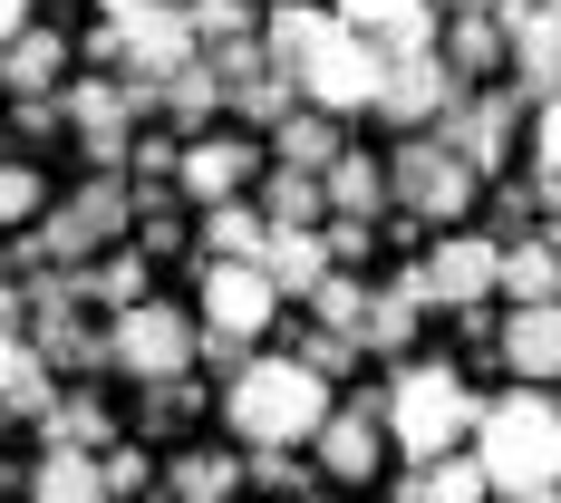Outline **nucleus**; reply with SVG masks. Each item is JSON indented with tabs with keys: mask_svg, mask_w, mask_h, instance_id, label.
I'll list each match as a JSON object with an SVG mask.
<instances>
[{
	"mask_svg": "<svg viewBox=\"0 0 561 503\" xmlns=\"http://www.w3.org/2000/svg\"><path fill=\"white\" fill-rule=\"evenodd\" d=\"M378 68H388V58L368 49L358 30H330V39H320V58L290 78V98H300L310 116H368V98H378Z\"/></svg>",
	"mask_w": 561,
	"mask_h": 503,
	"instance_id": "obj_8",
	"label": "nucleus"
},
{
	"mask_svg": "<svg viewBox=\"0 0 561 503\" xmlns=\"http://www.w3.org/2000/svg\"><path fill=\"white\" fill-rule=\"evenodd\" d=\"M465 455L484 475V494H533L561 475V407L552 388H494L474 397V426H465Z\"/></svg>",
	"mask_w": 561,
	"mask_h": 503,
	"instance_id": "obj_1",
	"label": "nucleus"
},
{
	"mask_svg": "<svg viewBox=\"0 0 561 503\" xmlns=\"http://www.w3.org/2000/svg\"><path fill=\"white\" fill-rule=\"evenodd\" d=\"M378 174H388V204H397V214H416V224H436V232H455L465 214H474V194H484L436 136H397V156Z\"/></svg>",
	"mask_w": 561,
	"mask_h": 503,
	"instance_id": "obj_5",
	"label": "nucleus"
},
{
	"mask_svg": "<svg viewBox=\"0 0 561 503\" xmlns=\"http://www.w3.org/2000/svg\"><path fill=\"white\" fill-rule=\"evenodd\" d=\"M146 116H156V98H146V88H126V78H98V68L58 88V126H78V146L98 156V174L126 165V146H136V126H146Z\"/></svg>",
	"mask_w": 561,
	"mask_h": 503,
	"instance_id": "obj_6",
	"label": "nucleus"
},
{
	"mask_svg": "<svg viewBox=\"0 0 561 503\" xmlns=\"http://www.w3.org/2000/svg\"><path fill=\"white\" fill-rule=\"evenodd\" d=\"M98 475H107V503H116V494H146V484H156V465H146L136 446H107V455H98Z\"/></svg>",
	"mask_w": 561,
	"mask_h": 503,
	"instance_id": "obj_39",
	"label": "nucleus"
},
{
	"mask_svg": "<svg viewBox=\"0 0 561 503\" xmlns=\"http://www.w3.org/2000/svg\"><path fill=\"white\" fill-rule=\"evenodd\" d=\"M194 330L204 339H232V348H252V339L280 320V290L262 281V262H194Z\"/></svg>",
	"mask_w": 561,
	"mask_h": 503,
	"instance_id": "obj_7",
	"label": "nucleus"
},
{
	"mask_svg": "<svg viewBox=\"0 0 561 503\" xmlns=\"http://www.w3.org/2000/svg\"><path fill=\"white\" fill-rule=\"evenodd\" d=\"M358 310H368V281L358 272H320V290H310V320L339 339H358Z\"/></svg>",
	"mask_w": 561,
	"mask_h": 503,
	"instance_id": "obj_35",
	"label": "nucleus"
},
{
	"mask_svg": "<svg viewBox=\"0 0 561 503\" xmlns=\"http://www.w3.org/2000/svg\"><path fill=\"white\" fill-rule=\"evenodd\" d=\"M320 204H330V224H378V214H388V174H378V156L339 146L330 174H320Z\"/></svg>",
	"mask_w": 561,
	"mask_h": 503,
	"instance_id": "obj_19",
	"label": "nucleus"
},
{
	"mask_svg": "<svg viewBox=\"0 0 561 503\" xmlns=\"http://www.w3.org/2000/svg\"><path fill=\"white\" fill-rule=\"evenodd\" d=\"M107 368L136 378V388H165V378H194V310L184 300H136L107 320Z\"/></svg>",
	"mask_w": 561,
	"mask_h": 503,
	"instance_id": "obj_4",
	"label": "nucleus"
},
{
	"mask_svg": "<svg viewBox=\"0 0 561 503\" xmlns=\"http://www.w3.org/2000/svg\"><path fill=\"white\" fill-rule=\"evenodd\" d=\"M378 426H388V446L407 465H436L474 426V378L455 358H397V388L378 397Z\"/></svg>",
	"mask_w": 561,
	"mask_h": 503,
	"instance_id": "obj_2",
	"label": "nucleus"
},
{
	"mask_svg": "<svg viewBox=\"0 0 561 503\" xmlns=\"http://www.w3.org/2000/svg\"><path fill=\"white\" fill-rule=\"evenodd\" d=\"M242 475L272 484V494H290V484H300V446H252V455H242Z\"/></svg>",
	"mask_w": 561,
	"mask_h": 503,
	"instance_id": "obj_40",
	"label": "nucleus"
},
{
	"mask_svg": "<svg viewBox=\"0 0 561 503\" xmlns=\"http://www.w3.org/2000/svg\"><path fill=\"white\" fill-rule=\"evenodd\" d=\"M88 300H98V310H136V300H156L146 252H107V262H88Z\"/></svg>",
	"mask_w": 561,
	"mask_h": 503,
	"instance_id": "obj_33",
	"label": "nucleus"
},
{
	"mask_svg": "<svg viewBox=\"0 0 561 503\" xmlns=\"http://www.w3.org/2000/svg\"><path fill=\"white\" fill-rule=\"evenodd\" d=\"M49 397H58V388H49V358L10 330V339H0V416H39Z\"/></svg>",
	"mask_w": 561,
	"mask_h": 503,
	"instance_id": "obj_26",
	"label": "nucleus"
},
{
	"mask_svg": "<svg viewBox=\"0 0 561 503\" xmlns=\"http://www.w3.org/2000/svg\"><path fill=\"white\" fill-rule=\"evenodd\" d=\"M320 272H330L320 224H310V232H272V242H262V281H272L280 300H310V290H320Z\"/></svg>",
	"mask_w": 561,
	"mask_h": 503,
	"instance_id": "obj_23",
	"label": "nucleus"
},
{
	"mask_svg": "<svg viewBox=\"0 0 561 503\" xmlns=\"http://www.w3.org/2000/svg\"><path fill=\"white\" fill-rule=\"evenodd\" d=\"M272 146H280V165H290V174H330V156L348 146V136H339V116H310V107H290V116L272 126Z\"/></svg>",
	"mask_w": 561,
	"mask_h": 503,
	"instance_id": "obj_29",
	"label": "nucleus"
},
{
	"mask_svg": "<svg viewBox=\"0 0 561 503\" xmlns=\"http://www.w3.org/2000/svg\"><path fill=\"white\" fill-rule=\"evenodd\" d=\"M174 242H184V204H174V194H136V252L156 262Z\"/></svg>",
	"mask_w": 561,
	"mask_h": 503,
	"instance_id": "obj_37",
	"label": "nucleus"
},
{
	"mask_svg": "<svg viewBox=\"0 0 561 503\" xmlns=\"http://www.w3.org/2000/svg\"><path fill=\"white\" fill-rule=\"evenodd\" d=\"M136 10H184V0H107V30H116V20H136Z\"/></svg>",
	"mask_w": 561,
	"mask_h": 503,
	"instance_id": "obj_45",
	"label": "nucleus"
},
{
	"mask_svg": "<svg viewBox=\"0 0 561 503\" xmlns=\"http://www.w3.org/2000/svg\"><path fill=\"white\" fill-rule=\"evenodd\" d=\"M39 436H49V446H78V455L126 446V436H116V416H107L88 388H78V397H49V407H39Z\"/></svg>",
	"mask_w": 561,
	"mask_h": 503,
	"instance_id": "obj_22",
	"label": "nucleus"
},
{
	"mask_svg": "<svg viewBox=\"0 0 561 503\" xmlns=\"http://www.w3.org/2000/svg\"><path fill=\"white\" fill-rule=\"evenodd\" d=\"M455 98H465V88H455L446 68H436V49H426V58H388V68H378V98H368V107L388 116L397 136H426V126H436Z\"/></svg>",
	"mask_w": 561,
	"mask_h": 503,
	"instance_id": "obj_15",
	"label": "nucleus"
},
{
	"mask_svg": "<svg viewBox=\"0 0 561 503\" xmlns=\"http://www.w3.org/2000/svg\"><path fill=\"white\" fill-rule=\"evenodd\" d=\"M30 503H107V475H98V455L49 446L39 465H30Z\"/></svg>",
	"mask_w": 561,
	"mask_h": 503,
	"instance_id": "obj_24",
	"label": "nucleus"
},
{
	"mask_svg": "<svg viewBox=\"0 0 561 503\" xmlns=\"http://www.w3.org/2000/svg\"><path fill=\"white\" fill-rule=\"evenodd\" d=\"M320 475L339 484H368L378 465H388V426H378V397H330V416H320Z\"/></svg>",
	"mask_w": 561,
	"mask_h": 503,
	"instance_id": "obj_13",
	"label": "nucleus"
},
{
	"mask_svg": "<svg viewBox=\"0 0 561 503\" xmlns=\"http://www.w3.org/2000/svg\"><path fill=\"white\" fill-rule=\"evenodd\" d=\"M494 348H504L513 388H552V368H561V300H542V310H513L504 330H494Z\"/></svg>",
	"mask_w": 561,
	"mask_h": 503,
	"instance_id": "obj_17",
	"label": "nucleus"
},
{
	"mask_svg": "<svg viewBox=\"0 0 561 503\" xmlns=\"http://www.w3.org/2000/svg\"><path fill=\"white\" fill-rule=\"evenodd\" d=\"M513 503H561V494H552V484H533V494H513Z\"/></svg>",
	"mask_w": 561,
	"mask_h": 503,
	"instance_id": "obj_46",
	"label": "nucleus"
},
{
	"mask_svg": "<svg viewBox=\"0 0 561 503\" xmlns=\"http://www.w3.org/2000/svg\"><path fill=\"white\" fill-rule=\"evenodd\" d=\"M280 503H320V494H280Z\"/></svg>",
	"mask_w": 561,
	"mask_h": 503,
	"instance_id": "obj_47",
	"label": "nucleus"
},
{
	"mask_svg": "<svg viewBox=\"0 0 561 503\" xmlns=\"http://www.w3.org/2000/svg\"><path fill=\"white\" fill-rule=\"evenodd\" d=\"M68 58H78L68 30H39V20H30V30L0 49V88H10V98H58V88H68Z\"/></svg>",
	"mask_w": 561,
	"mask_h": 503,
	"instance_id": "obj_18",
	"label": "nucleus"
},
{
	"mask_svg": "<svg viewBox=\"0 0 561 503\" xmlns=\"http://www.w3.org/2000/svg\"><path fill=\"white\" fill-rule=\"evenodd\" d=\"M156 107L174 116V146H184V136H204V126L224 116V88H214V68L194 58V68H174L165 88H156Z\"/></svg>",
	"mask_w": 561,
	"mask_h": 503,
	"instance_id": "obj_28",
	"label": "nucleus"
},
{
	"mask_svg": "<svg viewBox=\"0 0 561 503\" xmlns=\"http://www.w3.org/2000/svg\"><path fill=\"white\" fill-rule=\"evenodd\" d=\"M494 290H513V310H542V300H561V252H552V232H523V242H504Z\"/></svg>",
	"mask_w": 561,
	"mask_h": 503,
	"instance_id": "obj_21",
	"label": "nucleus"
},
{
	"mask_svg": "<svg viewBox=\"0 0 561 503\" xmlns=\"http://www.w3.org/2000/svg\"><path fill=\"white\" fill-rule=\"evenodd\" d=\"M252 174H262V146H252V136L204 126V136H184V146H174V194H184V204H242V194H252Z\"/></svg>",
	"mask_w": 561,
	"mask_h": 503,
	"instance_id": "obj_11",
	"label": "nucleus"
},
{
	"mask_svg": "<svg viewBox=\"0 0 561 503\" xmlns=\"http://www.w3.org/2000/svg\"><path fill=\"white\" fill-rule=\"evenodd\" d=\"M204 407V388L194 378H165V388H146V407H136V436H165V426H184Z\"/></svg>",
	"mask_w": 561,
	"mask_h": 503,
	"instance_id": "obj_38",
	"label": "nucleus"
},
{
	"mask_svg": "<svg viewBox=\"0 0 561 503\" xmlns=\"http://www.w3.org/2000/svg\"><path fill=\"white\" fill-rule=\"evenodd\" d=\"M513 126H523L513 88H484V98H455V107L436 116L426 136H436V146H446L455 165H465L474 184H484V174H504V165H513Z\"/></svg>",
	"mask_w": 561,
	"mask_h": 503,
	"instance_id": "obj_9",
	"label": "nucleus"
},
{
	"mask_svg": "<svg viewBox=\"0 0 561 503\" xmlns=\"http://www.w3.org/2000/svg\"><path fill=\"white\" fill-rule=\"evenodd\" d=\"M214 224H204V262H262V242H272V224L252 214V204H204Z\"/></svg>",
	"mask_w": 561,
	"mask_h": 503,
	"instance_id": "obj_32",
	"label": "nucleus"
},
{
	"mask_svg": "<svg viewBox=\"0 0 561 503\" xmlns=\"http://www.w3.org/2000/svg\"><path fill=\"white\" fill-rule=\"evenodd\" d=\"M272 232H310V224H330V204H320V174H290L280 165L272 184H262V204H252Z\"/></svg>",
	"mask_w": 561,
	"mask_h": 503,
	"instance_id": "obj_30",
	"label": "nucleus"
},
{
	"mask_svg": "<svg viewBox=\"0 0 561 503\" xmlns=\"http://www.w3.org/2000/svg\"><path fill=\"white\" fill-rule=\"evenodd\" d=\"M204 58V39H194V20L184 10H136V20H116V78L126 88H165L174 68H194Z\"/></svg>",
	"mask_w": 561,
	"mask_h": 503,
	"instance_id": "obj_10",
	"label": "nucleus"
},
{
	"mask_svg": "<svg viewBox=\"0 0 561 503\" xmlns=\"http://www.w3.org/2000/svg\"><path fill=\"white\" fill-rule=\"evenodd\" d=\"M20 320H30V300H20V290H10V272H0V339L20 330Z\"/></svg>",
	"mask_w": 561,
	"mask_h": 503,
	"instance_id": "obj_43",
	"label": "nucleus"
},
{
	"mask_svg": "<svg viewBox=\"0 0 561 503\" xmlns=\"http://www.w3.org/2000/svg\"><path fill=\"white\" fill-rule=\"evenodd\" d=\"M20 30H30V0H0V49H10Z\"/></svg>",
	"mask_w": 561,
	"mask_h": 503,
	"instance_id": "obj_44",
	"label": "nucleus"
},
{
	"mask_svg": "<svg viewBox=\"0 0 561 503\" xmlns=\"http://www.w3.org/2000/svg\"><path fill=\"white\" fill-rule=\"evenodd\" d=\"M416 320H426V281L397 272L368 290V310H358V358L378 348V358H416Z\"/></svg>",
	"mask_w": 561,
	"mask_h": 503,
	"instance_id": "obj_16",
	"label": "nucleus"
},
{
	"mask_svg": "<svg viewBox=\"0 0 561 503\" xmlns=\"http://www.w3.org/2000/svg\"><path fill=\"white\" fill-rule=\"evenodd\" d=\"M10 126H20V136H49V126H58V98H20Z\"/></svg>",
	"mask_w": 561,
	"mask_h": 503,
	"instance_id": "obj_42",
	"label": "nucleus"
},
{
	"mask_svg": "<svg viewBox=\"0 0 561 503\" xmlns=\"http://www.w3.org/2000/svg\"><path fill=\"white\" fill-rule=\"evenodd\" d=\"M290 358H300L320 388H339V378L358 368V339H339V330H300V348H290Z\"/></svg>",
	"mask_w": 561,
	"mask_h": 503,
	"instance_id": "obj_36",
	"label": "nucleus"
},
{
	"mask_svg": "<svg viewBox=\"0 0 561 503\" xmlns=\"http://www.w3.org/2000/svg\"><path fill=\"white\" fill-rule=\"evenodd\" d=\"M436 68L474 98V88L504 68V30H494V20H436Z\"/></svg>",
	"mask_w": 561,
	"mask_h": 503,
	"instance_id": "obj_20",
	"label": "nucleus"
},
{
	"mask_svg": "<svg viewBox=\"0 0 561 503\" xmlns=\"http://www.w3.org/2000/svg\"><path fill=\"white\" fill-rule=\"evenodd\" d=\"M39 214H49V184H39V165L0 156V232H30Z\"/></svg>",
	"mask_w": 561,
	"mask_h": 503,
	"instance_id": "obj_34",
	"label": "nucleus"
},
{
	"mask_svg": "<svg viewBox=\"0 0 561 503\" xmlns=\"http://www.w3.org/2000/svg\"><path fill=\"white\" fill-rule=\"evenodd\" d=\"M358 39H368L378 58H426V49H436V10H426V0H388Z\"/></svg>",
	"mask_w": 561,
	"mask_h": 503,
	"instance_id": "obj_31",
	"label": "nucleus"
},
{
	"mask_svg": "<svg viewBox=\"0 0 561 503\" xmlns=\"http://www.w3.org/2000/svg\"><path fill=\"white\" fill-rule=\"evenodd\" d=\"M165 484H174V503H232V484H242V455H232V446H184Z\"/></svg>",
	"mask_w": 561,
	"mask_h": 503,
	"instance_id": "obj_27",
	"label": "nucleus"
},
{
	"mask_svg": "<svg viewBox=\"0 0 561 503\" xmlns=\"http://www.w3.org/2000/svg\"><path fill=\"white\" fill-rule=\"evenodd\" d=\"M232 107L252 116V126H280V116H290V88H280V78H262V88H242Z\"/></svg>",
	"mask_w": 561,
	"mask_h": 503,
	"instance_id": "obj_41",
	"label": "nucleus"
},
{
	"mask_svg": "<svg viewBox=\"0 0 561 503\" xmlns=\"http://www.w3.org/2000/svg\"><path fill=\"white\" fill-rule=\"evenodd\" d=\"M397 503H484V475H474V455L455 446L436 465H407L397 475Z\"/></svg>",
	"mask_w": 561,
	"mask_h": 503,
	"instance_id": "obj_25",
	"label": "nucleus"
},
{
	"mask_svg": "<svg viewBox=\"0 0 561 503\" xmlns=\"http://www.w3.org/2000/svg\"><path fill=\"white\" fill-rule=\"evenodd\" d=\"M494 30H504L513 107H552V78H561V20H552V10H494Z\"/></svg>",
	"mask_w": 561,
	"mask_h": 503,
	"instance_id": "obj_14",
	"label": "nucleus"
},
{
	"mask_svg": "<svg viewBox=\"0 0 561 503\" xmlns=\"http://www.w3.org/2000/svg\"><path fill=\"white\" fill-rule=\"evenodd\" d=\"M494 262H504V242L474 224L436 232V252L416 262V281H426V310H474V300H494Z\"/></svg>",
	"mask_w": 561,
	"mask_h": 503,
	"instance_id": "obj_12",
	"label": "nucleus"
},
{
	"mask_svg": "<svg viewBox=\"0 0 561 503\" xmlns=\"http://www.w3.org/2000/svg\"><path fill=\"white\" fill-rule=\"evenodd\" d=\"M320 416H330V388H320L290 348H280V358H242L224 378V426L242 446H310Z\"/></svg>",
	"mask_w": 561,
	"mask_h": 503,
	"instance_id": "obj_3",
	"label": "nucleus"
}]
</instances>
